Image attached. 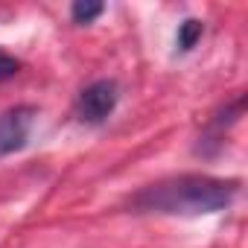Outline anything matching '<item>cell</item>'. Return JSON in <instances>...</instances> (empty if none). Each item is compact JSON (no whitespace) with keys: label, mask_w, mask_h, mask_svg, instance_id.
Returning <instances> with one entry per match:
<instances>
[{"label":"cell","mask_w":248,"mask_h":248,"mask_svg":"<svg viewBox=\"0 0 248 248\" xmlns=\"http://www.w3.org/2000/svg\"><path fill=\"white\" fill-rule=\"evenodd\" d=\"M18 70H21V62H18V59L0 53V82H3V79H12Z\"/></svg>","instance_id":"obj_6"},{"label":"cell","mask_w":248,"mask_h":248,"mask_svg":"<svg viewBox=\"0 0 248 248\" xmlns=\"http://www.w3.org/2000/svg\"><path fill=\"white\" fill-rule=\"evenodd\" d=\"M202 32H204V24H202L199 18H187V21L178 27V50H181V53H190V50L199 44Z\"/></svg>","instance_id":"obj_4"},{"label":"cell","mask_w":248,"mask_h":248,"mask_svg":"<svg viewBox=\"0 0 248 248\" xmlns=\"http://www.w3.org/2000/svg\"><path fill=\"white\" fill-rule=\"evenodd\" d=\"M35 114L38 111L32 105H15V108L0 114V158H6V155L27 146Z\"/></svg>","instance_id":"obj_3"},{"label":"cell","mask_w":248,"mask_h":248,"mask_svg":"<svg viewBox=\"0 0 248 248\" xmlns=\"http://www.w3.org/2000/svg\"><path fill=\"white\" fill-rule=\"evenodd\" d=\"M117 99H120V91H117V82L114 79H96L91 82L79 99H76V117L88 126H99L111 117V111L117 108Z\"/></svg>","instance_id":"obj_2"},{"label":"cell","mask_w":248,"mask_h":248,"mask_svg":"<svg viewBox=\"0 0 248 248\" xmlns=\"http://www.w3.org/2000/svg\"><path fill=\"white\" fill-rule=\"evenodd\" d=\"M239 181L216 178L202 172H184L164 181H155L132 196L135 213H167V216H202L219 213L233 204Z\"/></svg>","instance_id":"obj_1"},{"label":"cell","mask_w":248,"mask_h":248,"mask_svg":"<svg viewBox=\"0 0 248 248\" xmlns=\"http://www.w3.org/2000/svg\"><path fill=\"white\" fill-rule=\"evenodd\" d=\"M102 12H105V6L96 3V0H76V3L70 6V18H73V24H93Z\"/></svg>","instance_id":"obj_5"}]
</instances>
